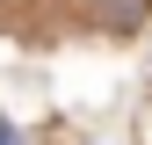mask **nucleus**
<instances>
[{
  "label": "nucleus",
  "mask_w": 152,
  "mask_h": 145,
  "mask_svg": "<svg viewBox=\"0 0 152 145\" xmlns=\"http://www.w3.org/2000/svg\"><path fill=\"white\" fill-rule=\"evenodd\" d=\"M0 145H22V131H15V123H0Z\"/></svg>",
  "instance_id": "f03ea898"
},
{
  "label": "nucleus",
  "mask_w": 152,
  "mask_h": 145,
  "mask_svg": "<svg viewBox=\"0 0 152 145\" xmlns=\"http://www.w3.org/2000/svg\"><path fill=\"white\" fill-rule=\"evenodd\" d=\"M145 7H152V0H102V22H109V29H138Z\"/></svg>",
  "instance_id": "f257e3e1"
}]
</instances>
